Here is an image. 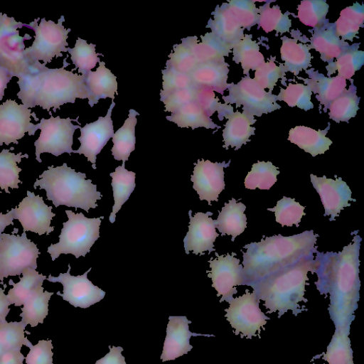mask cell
<instances>
[{
  "mask_svg": "<svg viewBox=\"0 0 364 364\" xmlns=\"http://www.w3.org/2000/svg\"><path fill=\"white\" fill-rule=\"evenodd\" d=\"M228 119L223 132L224 145L226 149L230 146L235 150L250 141V137L255 134V127L252 125L256 122L254 116L245 112H232L225 117Z\"/></svg>",
  "mask_w": 364,
  "mask_h": 364,
  "instance_id": "25",
  "label": "cell"
},
{
  "mask_svg": "<svg viewBox=\"0 0 364 364\" xmlns=\"http://www.w3.org/2000/svg\"><path fill=\"white\" fill-rule=\"evenodd\" d=\"M336 179L327 178L325 176L318 177L311 174V182L319 194L325 212L323 215H331L330 221L335 220L341 211L350 206L348 201H356L351 198L352 192L347 183L341 177Z\"/></svg>",
  "mask_w": 364,
  "mask_h": 364,
  "instance_id": "19",
  "label": "cell"
},
{
  "mask_svg": "<svg viewBox=\"0 0 364 364\" xmlns=\"http://www.w3.org/2000/svg\"><path fill=\"white\" fill-rule=\"evenodd\" d=\"M48 168L36 179L33 188L44 189L47 199L56 208L64 205L88 212L97 207V200L102 196L97 191V185L92 183L91 179H86L85 173L76 172L66 163Z\"/></svg>",
  "mask_w": 364,
  "mask_h": 364,
  "instance_id": "5",
  "label": "cell"
},
{
  "mask_svg": "<svg viewBox=\"0 0 364 364\" xmlns=\"http://www.w3.org/2000/svg\"><path fill=\"white\" fill-rule=\"evenodd\" d=\"M188 211L190 218L188 231L183 239L185 252L188 255L191 251L195 255H204L215 251L214 242L219 236L216 232L214 220L210 216L212 212H198L194 216Z\"/></svg>",
  "mask_w": 364,
  "mask_h": 364,
  "instance_id": "20",
  "label": "cell"
},
{
  "mask_svg": "<svg viewBox=\"0 0 364 364\" xmlns=\"http://www.w3.org/2000/svg\"><path fill=\"white\" fill-rule=\"evenodd\" d=\"M259 299L255 291L248 289L242 296L232 298L228 303L229 307L225 309V315L235 335L241 334V338H251L259 336L262 328L269 320L259 308Z\"/></svg>",
  "mask_w": 364,
  "mask_h": 364,
  "instance_id": "10",
  "label": "cell"
},
{
  "mask_svg": "<svg viewBox=\"0 0 364 364\" xmlns=\"http://www.w3.org/2000/svg\"><path fill=\"white\" fill-rule=\"evenodd\" d=\"M328 129L329 127L325 130H315L305 126H296L289 130L288 140L316 156L324 154L332 144V141L326 136Z\"/></svg>",
  "mask_w": 364,
  "mask_h": 364,
  "instance_id": "30",
  "label": "cell"
},
{
  "mask_svg": "<svg viewBox=\"0 0 364 364\" xmlns=\"http://www.w3.org/2000/svg\"><path fill=\"white\" fill-rule=\"evenodd\" d=\"M212 15L213 19H209L206 26L211 29V33L232 47L243 38L244 29L237 21L226 3L217 6Z\"/></svg>",
  "mask_w": 364,
  "mask_h": 364,
  "instance_id": "26",
  "label": "cell"
},
{
  "mask_svg": "<svg viewBox=\"0 0 364 364\" xmlns=\"http://www.w3.org/2000/svg\"><path fill=\"white\" fill-rule=\"evenodd\" d=\"M312 92L310 87L301 83H289L286 89L280 88L276 100L284 101L289 107H297L306 111L314 108L311 101Z\"/></svg>",
  "mask_w": 364,
  "mask_h": 364,
  "instance_id": "49",
  "label": "cell"
},
{
  "mask_svg": "<svg viewBox=\"0 0 364 364\" xmlns=\"http://www.w3.org/2000/svg\"><path fill=\"white\" fill-rule=\"evenodd\" d=\"M68 221L59 235V242L50 245L47 250L54 261L61 254H71L76 258L85 257L100 237V226L104 216L88 218L83 213L65 210Z\"/></svg>",
  "mask_w": 364,
  "mask_h": 364,
  "instance_id": "6",
  "label": "cell"
},
{
  "mask_svg": "<svg viewBox=\"0 0 364 364\" xmlns=\"http://www.w3.org/2000/svg\"><path fill=\"white\" fill-rule=\"evenodd\" d=\"M282 44L280 48L281 58L285 72L298 75L303 69H307L311 65V55L309 45L297 43L296 39L282 37Z\"/></svg>",
  "mask_w": 364,
  "mask_h": 364,
  "instance_id": "31",
  "label": "cell"
},
{
  "mask_svg": "<svg viewBox=\"0 0 364 364\" xmlns=\"http://www.w3.org/2000/svg\"><path fill=\"white\" fill-rule=\"evenodd\" d=\"M65 273H60L58 277L50 274L46 279L48 281L63 284V294L58 291L56 294L68 301L74 307L86 309L101 301L105 296V291L97 286L94 285L87 279V274L92 268L87 270L82 275L73 276L70 274V264Z\"/></svg>",
  "mask_w": 364,
  "mask_h": 364,
  "instance_id": "14",
  "label": "cell"
},
{
  "mask_svg": "<svg viewBox=\"0 0 364 364\" xmlns=\"http://www.w3.org/2000/svg\"><path fill=\"white\" fill-rule=\"evenodd\" d=\"M196 102L203 109L208 117L217 111L220 120L233 112V109L230 105L220 103L213 91L208 88H198Z\"/></svg>",
  "mask_w": 364,
  "mask_h": 364,
  "instance_id": "54",
  "label": "cell"
},
{
  "mask_svg": "<svg viewBox=\"0 0 364 364\" xmlns=\"http://www.w3.org/2000/svg\"><path fill=\"white\" fill-rule=\"evenodd\" d=\"M359 44L349 46L336 58V62L329 63L327 66V75L330 77L336 70L338 75L345 80L350 79L358 70L364 62V53L358 50Z\"/></svg>",
  "mask_w": 364,
  "mask_h": 364,
  "instance_id": "40",
  "label": "cell"
},
{
  "mask_svg": "<svg viewBox=\"0 0 364 364\" xmlns=\"http://www.w3.org/2000/svg\"><path fill=\"white\" fill-rule=\"evenodd\" d=\"M115 105L114 100L109 106L105 117H99L94 122L80 127L81 135L78 137L80 146L73 153L83 154L96 169L97 155L100 153L110 138L114 135V127L111 118L112 111Z\"/></svg>",
  "mask_w": 364,
  "mask_h": 364,
  "instance_id": "17",
  "label": "cell"
},
{
  "mask_svg": "<svg viewBox=\"0 0 364 364\" xmlns=\"http://www.w3.org/2000/svg\"><path fill=\"white\" fill-rule=\"evenodd\" d=\"M25 328L21 321L0 323V344L4 350H21L23 346L29 348L32 345L24 336Z\"/></svg>",
  "mask_w": 364,
  "mask_h": 364,
  "instance_id": "48",
  "label": "cell"
},
{
  "mask_svg": "<svg viewBox=\"0 0 364 364\" xmlns=\"http://www.w3.org/2000/svg\"><path fill=\"white\" fill-rule=\"evenodd\" d=\"M318 266L314 255L304 257L296 262L277 270L252 284L257 298L263 301L267 313L278 312V318L291 310L298 315L306 309L300 308L299 303L307 302L305 287L309 280V272H314Z\"/></svg>",
  "mask_w": 364,
  "mask_h": 364,
  "instance_id": "4",
  "label": "cell"
},
{
  "mask_svg": "<svg viewBox=\"0 0 364 364\" xmlns=\"http://www.w3.org/2000/svg\"><path fill=\"white\" fill-rule=\"evenodd\" d=\"M305 207L296 202L294 198L283 196L278 200L275 207L267 208V210L274 213L275 219L282 226H292L299 224L302 216L306 213L304 212Z\"/></svg>",
  "mask_w": 364,
  "mask_h": 364,
  "instance_id": "46",
  "label": "cell"
},
{
  "mask_svg": "<svg viewBox=\"0 0 364 364\" xmlns=\"http://www.w3.org/2000/svg\"><path fill=\"white\" fill-rule=\"evenodd\" d=\"M109 352L97 360L95 364H126L125 358L122 354L124 350L122 347L109 346Z\"/></svg>",
  "mask_w": 364,
  "mask_h": 364,
  "instance_id": "57",
  "label": "cell"
},
{
  "mask_svg": "<svg viewBox=\"0 0 364 364\" xmlns=\"http://www.w3.org/2000/svg\"><path fill=\"white\" fill-rule=\"evenodd\" d=\"M318 235L305 230L291 236L273 235L244 246L245 285L251 286L269 274L318 251L315 247Z\"/></svg>",
  "mask_w": 364,
  "mask_h": 364,
  "instance_id": "3",
  "label": "cell"
},
{
  "mask_svg": "<svg viewBox=\"0 0 364 364\" xmlns=\"http://www.w3.org/2000/svg\"><path fill=\"white\" fill-rule=\"evenodd\" d=\"M40 254L36 245L27 238L26 232L21 235L1 233L0 236V280L10 276H20L25 269L37 268Z\"/></svg>",
  "mask_w": 364,
  "mask_h": 364,
  "instance_id": "8",
  "label": "cell"
},
{
  "mask_svg": "<svg viewBox=\"0 0 364 364\" xmlns=\"http://www.w3.org/2000/svg\"><path fill=\"white\" fill-rule=\"evenodd\" d=\"M181 41V43L173 46V52L169 54L166 64L181 73L188 75L198 63L185 38H182Z\"/></svg>",
  "mask_w": 364,
  "mask_h": 364,
  "instance_id": "50",
  "label": "cell"
},
{
  "mask_svg": "<svg viewBox=\"0 0 364 364\" xmlns=\"http://www.w3.org/2000/svg\"><path fill=\"white\" fill-rule=\"evenodd\" d=\"M24 359L21 350H5L0 358V364H23Z\"/></svg>",
  "mask_w": 364,
  "mask_h": 364,
  "instance_id": "58",
  "label": "cell"
},
{
  "mask_svg": "<svg viewBox=\"0 0 364 364\" xmlns=\"http://www.w3.org/2000/svg\"><path fill=\"white\" fill-rule=\"evenodd\" d=\"M361 237L355 235L352 242L341 252L316 253L318 281L321 294H329L328 311L336 328L350 326L358 307L360 282L359 279Z\"/></svg>",
  "mask_w": 364,
  "mask_h": 364,
  "instance_id": "1",
  "label": "cell"
},
{
  "mask_svg": "<svg viewBox=\"0 0 364 364\" xmlns=\"http://www.w3.org/2000/svg\"><path fill=\"white\" fill-rule=\"evenodd\" d=\"M23 277H20V281L14 283L10 279L9 284L13 287L10 289L7 294V297L11 304L16 306H21L27 301L32 294L46 280V276L39 274L36 269L28 267L22 272Z\"/></svg>",
  "mask_w": 364,
  "mask_h": 364,
  "instance_id": "35",
  "label": "cell"
},
{
  "mask_svg": "<svg viewBox=\"0 0 364 364\" xmlns=\"http://www.w3.org/2000/svg\"><path fill=\"white\" fill-rule=\"evenodd\" d=\"M309 78H303L311 92L316 95L319 102L324 105L326 112L329 105L346 90V80L339 75L326 77L313 69L306 70Z\"/></svg>",
  "mask_w": 364,
  "mask_h": 364,
  "instance_id": "24",
  "label": "cell"
},
{
  "mask_svg": "<svg viewBox=\"0 0 364 364\" xmlns=\"http://www.w3.org/2000/svg\"><path fill=\"white\" fill-rule=\"evenodd\" d=\"M191 47L198 63L225 60L232 47L211 32L200 36L198 43L197 36L184 38Z\"/></svg>",
  "mask_w": 364,
  "mask_h": 364,
  "instance_id": "27",
  "label": "cell"
},
{
  "mask_svg": "<svg viewBox=\"0 0 364 364\" xmlns=\"http://www.w3.org/2000/svg\"><path fill=\"white\" fill-rule=\"evenodd\" d=\"M309 45L321 55L325 62L332 63L349 46L348 43L339 38L334 29V23H328L321 28H315Z\"/></svg>",
  "mask_w": 364,
  "mask_h": 364,
  "instance_id": "28",
  "label": "cell"
},
{
  "mask_svg": "<svg viewBox=\"0 0 364 364\" xmlns=\"http://www.w3.org/2000/svg\"><path fill=\"white\" fill-rule=\"evenodd\" d=\"M53 292L44 291L43 287H38L21 308V322L25 326L30 325L36 327L43 323L48 314V302Z\"/></svg>",
  "mask_w": 364,
  "mask_h": 364,
  "instance_id": "34",
  "label": "cell"
},
{
  "mask_svg": "<svg viewBox=\"0 0 364 364\" xmlns=\"http://www.w3.org/2000/svg\"><path fill=\"white\" fill-rule=\"evenodd\" d=\"M227 90L229 94L223 97L225 104L235 103L236 107L242 105L243 111L250 115L260 117L281 108L277 102V95L270 90L265 91L250 75L242 77L237 84L229 83Z\"/></svg>",
  "mask_w": 364,
  "mask_h": 364,
  "instance_id": "11",
  "label": "cell"
},
{
  "mask_svg": "<svg viewBox=\"0 0 364 364\" xmlns=\"http://www.w3.org/2000/svg\"><path fill=\"white\" fill-rule=\"evenodd\" d=\"M31 109L14 100H7L0 105V146L18 144L26 132L34 135L38 124L31 122Z\"/></svg>",
  "mask_w": 364,
  "mask_h": 364,
  "instance_id": "15",
  "label": "cell"
},
{
  "mask_svg": "<svg viewBox=\"0 0 364 364\" xmlns=\"http://www.w3.org/2000/svg\"><path fill=\"white\" fill-rule=\"evenodd\" d=\"M13 75L4 67L0 65V100L3 99L4 90Z\"/></svg>",
  "mask_w": 364,
  "mask_h": 364,
  "instance_id": "60",
  "label": "cell"
},
{
  "mask_svg": "<svg viewBox=\"0 0 364 364\" xmlns=\"http://www.w3.org/2000/svg\"><path fill=\"white\" fill-rule=\"evenodd\" d=\"M24 157L28 158V156L21 152L14 154L6 149L0 151V188L7 193H9V188H18V183H22L19 179L21 168L17 164Z\"/></svg>",
  "mask_w": 364,
  "mask_h": 364,
  "instance_id": "41",
  "label": "cell"
},
{
  "mask_svg": "<svg viewBox=\"0 0 364 364\" xmlns=\"http://www.w3.org/2000/svg\"><path fill=\"white\" fill-rule=\"evenodd\" d=\"M137 114H139L134 109H129L128 118L112 136L113 146L111 151L115 160L125 163L130 154L135 149Z\"/></svg>",
  "mask_w": 364,
  "mask_h": 364,
  "instance_id": "32",
  "label": "cell"
},
{
  "mask_svg": "<svg viewBox=\"0 0 364 364\" xmlns=\"http://www.w3.org/2000/svg\"><path fill=\"white\" fill-rule=\"evenodd\" d=\"M246 206L232 198L222 208L218 218L214 220L215 228L222 236L231 235V240L242 233L247 228V218L245 213Z\"/></svg>",
  "mask_w": 364,
  "mask_h": 364,
  "instance_id": "29",
  "label": "cell"
},
{
  "mask_svg": "<svg viewBox=\"0 0 364 364\" xmlns=\"http://www.w3.org/2000/svg\"><path fill=\"white\" fill-rule=\"evenodd\" d=\"M328 5L325 1H303L297 7L300 21L310 27L318 28L325 25Z\"/></svg>",
  "mask_w": 364,
  "mask_h": 364,
  "instance_id": "47",
  "label": "cell"
},
{
  "mask_svg": "<svg viewBox=\"0 0 364 364\" xmlns=\"http://www.w3.org/2000/svg\"><path fill=\"white\" fill-rule=\"evenodd\" d=\"M364 8L355 3L341 11L340 16L334 23L336 35L343 41H353L358 33L360 27H363Z\"/></svg>",
  "mask_w": 364,
  "mask_h": 364,
  "instance_id": "39",
  "label": "cell"
},
{
  "mask_svg": "<svg viewBox=\"0 0 364 364\" xmlns=\"http://www.w3.org/2000/svg\"><path fill=\"white\" fill-rule=\"evenodd\" d=\"M39 19L34 20L26 26L35 33L32 45L24 50V56L29 65L40 60L46 65L50 63L54 57H62V52L68 51L67 39L71 29L63 26L64 16H60L58 23L43 18L38 24Z\"/></svg>",
  "mask_w": 364,
  "mask_h": 364,
  "instance_id": "7",
  "label": "cell"
},
{
  "mask_svg": "<svg viewBox=\"0 0 364 364\" xmlns=\"http://www.w3.org/2000/svg\"><path fill=\"white\" fill-rule=\"evenodd\" d=\"M349 333L348 326L336 328L326 352L321 354L328 364H354Z\"/></svg>",
  "mask_w": 364,
  "mask_h": 364,
  "instance_id": "36",
  "label": "cell"
},
{
  "mask_svg": "<svg viewBox=\"0 0 364 364\" xmlns=\"http://www.w3.org/2000/svg\"><path fill=\"white\" fill-rule=\"evenodd\" d=\"M53 344L51 340H41L36 345L29 347V352L25 357L26 364H53Z\"/></svg>",
  "mask_w": 364,
  "mask_h": 364,
  "instance_id": "56",
  "label": "cell"
},
{
  "mask_svg": "<svg viewBox=\"0 0 364 364\" xmlns=\"http://www.w3.org/2000/svg\"><path fill=\"white\" fill-rule=\"evenodd\" d=\"M17 97L28 108L40 106L55 111L65 103H75L76 98H88L85 75L64 69L48 68L40 62L29 65L28 72L18 77Z\"/></svg>",
  "mask_w": 364,
  "mask_h": 364,
  "instance_id": "2",
  "label": "cell"
},
{
  "mask_svg": "<svg viewBox=\"0 0 364 364\" xmlns=\"http://www.w3.org/2000/svg\"><path fill=\"white\" fill-rule=\"evenodd\" d=\"M4 351L5 350H4V348H2V346L0 344V358L2 355V354L4 353Z\"/></svg>",
  "mask_w": 364,
  "mask_h": 364,
  "instance_id": "62",
  "label": "cell"
},
{
  "mask_svg": "<svg viewBox=\"0 0 364 364\" xmlns=\"http://www.w3.org/2000/svg\"><path fill=\"white\" fill-rule=\"evenodd\" d=\"M269 1L258 9L257 23L266 33L276 31L284 33L289 32L291 26V21L289 18V12L282 14L279 6H269Z\"/></svg>",
  "mask_w": 364,
  "mask_h": 364,
  "instance_id": "42",
  "label": "cell"
},
{
  "mask_svg": "<svg viewBox=\"0 0 364 364\" xmlns=\"http://www.w3.org/2000/svg\"><path fill=\"white\" fill-rule=\"evenodd\" d=\"M191 323L186 316H170L166 327V336L164 343L161 360L163 362L175 360L187 354L192 348L191 336H215L213 334L193 333L189 330Z\"/></svg>",
  "mask_w": 364,
  "mask_h": 364,
  "instance_id": "21",
  "label": "cell"
},
{
  "mask_svg": "<svg viewBox=\"0 0 364 364\" xmlns=\"http://www.w3.org/2000/svg\"><path fill=\"white\" fill-rule=\"evenodd\" d=\"M95 44H88L85 40L77 38L75 47L68 48V52L70 54V58L78 73L85 75L87 73L95 67L97 63L100 62L99 55L102 53L95 52Z\"/></svg>",
  "mask_w": 364,
  "mask_h": 364,
  "instance_id": "45",
  "label": "cell"
},
{
  "mask_svg": "<svg viewBox=\"0 0 364 364\" xmlns=\"http://www.w3.org/2000/svg\"><path fill=\"white\" fill-rule=\"evenodd\" d=\"M277 168L271 161L255 163L245 179V186L247 189L269 190L276 183L279 173Z\"/></svg>",
  "mask_w": 364,
  "mask_h": 364,
  "instance_id": "44",
  "label": "cell"
},
{
  "mask_svg": "<svg viewBox=\"0 0 364 364\" xmlns=\"http://www.w3.org/2000/svg\"><path fill=\"white\" fill-rule=\"evenodd\" d=\"M0 284H4L3 282ZM4 289L0 287V323L6 321V317L10 311L9 306L11 305L7 295L4 294Z\"/></svg>",
  "mask_w": 364,
  "mask_h": 364,
  "instance_id": "59",
  "label": "cell"
},
{
  "mask_svg": "<svg viewBox=\"0 0 364 364\" xmlns=\"http://www.w3.org/2000/svg\"><path fill=\"white\" fill-rule=\"evenodd\" d=\"M166 118L168 121L176 123L180 127H191L192 129L198 127L220 128L196 102L182 106Z\"/></svg>",
  "mask_w": 364,
  "mask_h": 364,
  "instance_id": "37",
  "label": "cell"
},
{
  "mask_svg": "<svg viewBox=\"0 0 364 364\" xmlns=\"http://www.w3.org/2000/svg\"><path fill=\"white\" fill-rule=\"evenodd\" d=\"M230 160L211 162L209 160L198 159L195 163L193 175L191 177L193 183V188L196 191L200 200H206L209 205L212 201H218L219 194L224 190L223 168L229 166Z\"/></svg>",
  "mask_w": 364,
  "mask_h": 364,
  "instance_id": "18",
  "label": "cell"
},
{
  "mask_svg": "<svg viewBox=\"0 0 364 364\" xmlns=\"http://www.w3.org/2000/svg\"><path fill=\"white\" fill-rule=\"evenodd\" d=\"M14 220L11 210L8 211L6 214L0 213V236L7 226L14 225Z\"/></svg>",
  "mask_w": 364,
  "mask_h": 364,
  "instance_id": "61",
  "label": "cell"
},
{
  "mask_svg": "<svg viewBox=\"0 0 364 364\" xmlns=\"http://www.w3.org/2000/svg\"><path fill=\"white\" fill-rule=\"evenodd\" d=\"M252 37V35L245 34L243 38L232 48V60L241 64L243 74L247 75H249L250 70H256L264 63V55L259 52V44Z\"/></svg>",
  "mask_w": 364,
  "mask_h": 364,
  "instance_id": "38",
  "label": "cell"
},
{
  "mask_svg": "<svg viewBox=\"0 0 364 364\" xmlns=\"http://www.w3.org/2000/svg\"><path fill=\"white\" fill-rule=\"evenodd\" d=\"M198 88L190 87L171 92L161 90L160 100L165 105V111L171 113L182 106L196 101Z\"/></svg>",
  "mask_w": 364,
  "mask_h": 364,
  "instance_id": "52",
  "label": "cell"
},
{
  "mask_svg": "<svg viewBox=\"0 0 364 364\" xmlns=\"http://www.w3.org/2000/svg\"><path fill=\"white\" fill-rule=\"evenodd\" d=\"M226 4L243 29H249L257 23L258 9L254 1H230Z\"/></svg>",
  "mask_w": 364,
  "mask_h": 364,
  "instance_id": "51",
  "label": "cell"
},
{
  "mask_svg": "<svg viewBox=\"0 0 364 364\" xmlns=\"http://www.w3.org/2000/svg\"><path fill=\"white\" fill-rule=\"evenodd\" d=\"M112 177V187L114 204L112 211L109 217L111 223L115 221L116 214L120 210L122 205L129 199L131 193L135 188V176L133 171L125 168V163L115 168L114 172L110 173Z\"/></svg>",
  "mask_w": 364,
  "mask_h": 364,
  "instance_id": "33",
  "label": "cell"
},
{
  "mask_svg": "<svg viewBox=\"0 0 364 364\" xmlns=\"http://www.w3.org/2000/svg\"><path fill=\"white\" fill-rule=\"evenodd\" d=\"M229 65L225 61H208L198 63L188 74L193 86L208 88L220 94L228 89Z\"/></svg>",
  "mask_w": 364,
  "mask_h": 364,
  "instance_id": "22",
  "label": "cell"
},
{
  "mask_svg": "<svg viewBox=\"0 0 364 364\" xmlns=\"http://www.w3.org/2000/svg\"><path fill=\"white\" fill-rule=\"evenodd\" d=\"M275 58L272 57L269 61L264 63L255 70V80L263 88L270 91L273 90L277 82L285 75L282 64L277 66L274 63Z\"/></svg>",
  "mask_w": 364,
  "mask_h": 364,
  "instance_id": "53",
  "label": "cell"
},
{
  "mask_svg": "<svg viewBox=\"0 0 364 364\" xmlns=\"http://www.w3.org/2000/svg\"><path fill=\"white\" fill-rule=\"evenodd\" d=\"M27 23L16 21L0 12V65L17 77L28 72L29 63L24 56L25 40L31 39L28 34L21 36L18 28Z\"/></svg>",
  "mask_w": 364,
  "mask_h": 364,
  "instance_id": "9",
  "label": "cell"
},
{
  "mask_svg": "<svg viewBox=\"0 0 364 364\" xmlns=\"http://www.w3.org/2000/svg\"><path fill=\"white\" fill-rule=\"evenodd\" d=\"M26 193L27 196L18 207L11 210L14 219L20 222L23 232H33L39 235H49L54 230V228L50 225L55 215L52 212V207L47 205L41 196L29 191Z\"/></svg>",
  "mask_w": 364,
  "mask_h": 364,
  "instance_id": "16",
  "label": "cell"
},
{
  "mask_svg": "<svg viewBox=\"0 0 364 364\" xmlns=\"http://www.w3.org/2000/svg\"><path fill=\"white\" fill-rule=\"evenodd\" d=\"M360 98L356 95V88L353 85L328 106L329 117L337 123L348 122L356 115L359 109Z\"/></svg>",
  "mask_w": 364,
  "mask_h": 364,
  "instance_id": "43",
  "label": "cell"
},
{
  "mask_svg": "<svg viewBox=\"0 0 364 364\" xmlns=\"http://www.w3.org/2000/svg\"><path fill=\"white\" fill-rule=\"evenodd\" d=\"M162 73V90L171 92L176 90L193 87L188 75L181 73L166 64Z\"/></svg>",
  "mask_w": 364,
  "mask_h": 364,
  "instance_id": "55",
  "label": "cell"
},
{
  "mask_svg": "<svg viewBox=\"0 0 364 364\" xmlns=\"http://www.w3.org/2000/svg\"><path fill=\"white\" fill-rule=\"evenodd\" d=\"M85 82L88 92V104L91 107L100 99H114L117 95L116 76L105 67V63L99 62L96 71L90 70L85 75Z\"/></svg>",
  "mask_w": 364,
  "mask_h": 364,
  "instance_id": "23",
  "label": "cell"
},
{
  "mask_svg": "<svg viewBox=\"0 0 364 364\" xmlns=\"http://www.w3.org/2000/svg\"><path fill=\"white\" fill-rule=\"evenodd\" d=\"M77 119H62L59 116L49 119L42 118L38 124L41 133L38 139L35 141L36 159L41 163L40 155L42 153H50L58 156L63 153L70 154L73 152V134L80 125H75L72 121L77 122Z\"/></svg>",
  "mask_w": 364,
  "mask_h": 364,
  "instance_id": "12",
  "label": "cell"
},
{
  "mask_svg": "<svg viewBox=\"0 0 364 364\" xmlns=\"http://www.w3.org/2000/svg\"><path fill=\"white\" fill-rule=\"evenodd\" d=\"M215 254L217 258L208 261L210 270L207 271L208 277L212 279V287L217 291V296H222L220 302H229L233 294L237 293L235 287L245 285L243 266L240 259L235 257L236 253Z\"/></svg>",
  "mask_w": 364,
  "mask_h": 364,
  "instance_id": "13",
  "label": "cell"
},
{
  "mask_svg": "<svg viewBox=\"0 0 364 364\" xmlns=\"http://www.w3.org/2000/svg\"><path fill=\"white\" fill-rule=\"evenodd\" d=\"M311 364H316L315 363H311Z\"/></svg>",
  "mask_w": 364,
  "mask_h": 364,
  "instance_id": "63",
  "label": "cell"
}]
</instances>
